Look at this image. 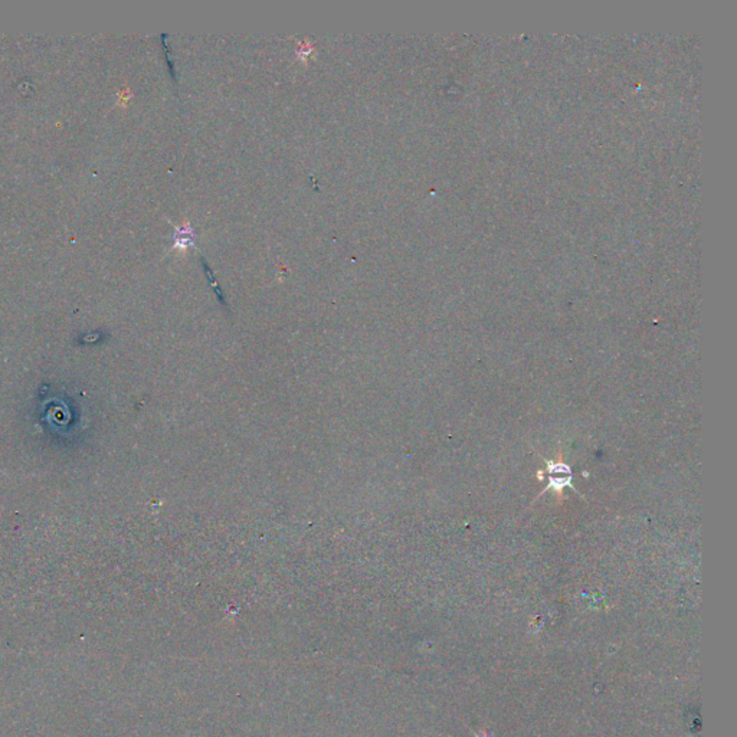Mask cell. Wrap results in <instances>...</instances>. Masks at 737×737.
I'll use <instances>...</instances> for the list:
<instances>
[{
	"instance_id": "1",
	"label": "cell",
	"mask_w": 737,
	"mask_h": 737,
	"mask_svg": "<svg viewBox=\"0 0 737 737\" xmlns=\"http://www.w3.org/2000/svg\"><path fill=\"white\" fill-rule=\"evenodd\" d=\"M194 241V232L189 224L182 225L176 232V245L179 248H187Z\"/></svg>"
}]
</instances>
